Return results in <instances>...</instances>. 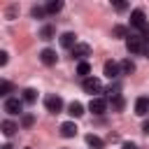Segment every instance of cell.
Segmentation results:
<instances>
[{
  "mask_svg": "<svg viewBox=\"0 0 149 149\" xmlns=\"http://www.w3.org/2000/svg\"><path fill=\"white\" fill-rule=\"evenodd\" d=\"M126 49L130 51V54H142L147 47H144V37H137V35H130L128 40H126Z\"/></svg>",
  "mask_w": 149,
  "mask_h": 149,
  "instance_id": "obj_1",
  "label": "cell"
},
{
  "mask_svg": "<svg viewBox=\"0 0 149 149\" xmlns=\"http://www.w3.org/2000/svg\"><path fill=\"white\" fill-rule=\"evenodd\" d=\"M130 26H133V28H137V30H147V28H149L142 9H133V12H130Z\"/></svg>",
  "mask_w": 149,
  "mask_h": 149,
  "instance_id": "obj_2",
  "label": "cell"
},
{
  "mask_svg": "<svg viewBox=\"0 0 149 149\" xmlns=\"http://www.w3.org/2000/svg\"><path fill=\"white\" fill-rule=\"evenodd\" d=\"M44 107H47L49 112L58 114V112L63 109V100H61V95H56V93H49V95L44 98Z\"/></svg>",
  "mask_w": 149,
  "mask_h": 149,
  "instance_id": "obj_3",
  "label": "cell"
},
{
  "mask_svg": "<svg viewBox=\"0 0 149 149\" xmlns=\"http://www.w3.org/2000/svg\"><path fill=\"white\" fill-rule=\"evenodd\" d=\"M5 112H7V114H21V112H23V100H19V98H7V100H5Z\"/></svg>",
  "mask_w": 149,
  "mask_h": 149,
  "instance_id": "obj_4",
  "label": "cell"
},
{
  "mask_svg": "<svg viewBox=\"0 0 149 149\" xmlns=\"http://www.w3.org/2000/svg\"><path fill=\"white\" fill-rule=\"evenodd\" d=\"M86 56H91V47H88V44L79 42V44H74V47H72V58H77V61H81V63H84V58H86Z\"/></svg>",
  "mask_w": 149,
  "mask_h": 149,
  "instance_id": "obj_5",
  "label": "cell"
},
{
  "mask_svg": "<svg viewBox=\"0 0 149 149\" xmlns=\"http://www.w3.org/2000/svg\"><path fill=\"white\" fill-rule=\"evenodd\" d=\"M84 91L86 93H100L102 91V84H100V79L98 77H88V79H84Z\"/></svg>",
  "mask_w": 149,
  "mask_h": 149,
  "instance_id": "obj_6",
  "label": "cell"
},
{
  "mask_svg": "<svg viewBox=\"0 0 149 149\" xmlns=\"http://www.w3.org/2000/svg\"><path fill=\"white\" fill-rule=\"evenodd\" d=\"M88 109H91L93 114H105V109H107V100H105V98H91Z\"/></svg>",
  "mask_w": 149,
  "mask_h": 149,
  "instance_id": "obj_7",
  "label": "cell"
},
{
  "mask_svg": "<svg viewBox=\"0 0 149 149\" xmlns=\"http://www.w3.org/2000/svg\"><path fill=\"white\" fill-rule=\"evenodd\" d=\"M119 72H121V63H114V61H107V63H105V77L116 79Z\"/></svg>",
  "mask_w": 149,
  "mask_h": 149,
  "instance_id": "obj_8",
  "label": "cell"
},
{
  "mask_svg": "<svg viewBox=\"0 0 149 149\" xmlns=\"http://www.w3.org/2000/svg\"><path fill=\"white\" fill-rule=\"evenodd\" d=\"M135 114H137V116H147V114H149V98L142 95V98L135 100Z\"/></svg>",
  "mask_w": 149,
  "mask_h": 149,
  "instance_id": "obj_9",
  "label": "cell"
},
{
  "mask_svg": "<svg viewBox=\"0 0 149 149\" xmlns=\"http://www.w3.org/2000/svg\"><path fill=\"white\" fill-rule=\"evenodd\" d=\"M56 58H58V56H56L54 49H42V51H40V61H42L44 65H54Z\"/></svg>",
  "mask_w": 149,
  "mask_h": 149,
  "instance_id": "obj_10",
  "label": "cell"
},
{
  "mask_svg": "<svg viewBox=\"0 0 149 149\" xmlns=\"http://www.w3.org/2000/svg\"><path fill=\"white\" fill-rule=\"evenodd\" d=\"M61 44H63L65 49H72V47L79 44V42H77V35H74V33H63V35H61Z\"/></svg>",
  "mask_w": 149,
  "mask_h": 149,
  "instance_id": "obj_11",
  "label": "cell"
},
{
  "mask_svg": "<svg viewBox=\"0 0 149 149\" xmlns=\"http://www.w3.org/2000/svg\"><path fill=\"white\" fill-rule=\"evenodd\" d=\"M61 135H63V137H74V135H77V126H74L72 121L61 123Z\"/></svg>",
  "mask_w": 149,
  "mask_h": 149,
  "instance_id": "obj_12",
  "label": "cell"
},
{
  "mask_svg": "<svg viewBox=\"0 0 149 149\" xmlns=\"http://www.w3.org/2000/svg\"><path fill=\"white\" fill-rule=\"evenodd\" d=\"M16 130H19V126H16L14 121H2V133H5L7 137H12Z\"/></svg>",
  "mask_w": 149,
  "mask_h": 149,
  "instance_id": "obj_13",
  "label": "cell"
},
{
  "mask_svg": "<svg viewBox=\"0 0 149 149\" xmlns=\"http://www.w3.org/2000/svg\"><path fill=\"white\" fill-rule=\"evenodd\" d=\"M86 144H88L91 149H102V140H100L98 135H93V133L86 135Z\"/></svg>",
  "mask_w": 149,
  "mask_h": 149,
  "instance_id": "obj_14",
  "label": "cell"
},
{
  "mask_svg": "<svg viewBox=\"0 0 149 149\" xmlns=\"http://www.w3.org/2000/svg\"><path fill=\"white\" fill-rule=\"evenodd\" d=\"M77 74H79V77H84V79H88V77H91V65H88L86 61H84V63H79V65H77Z\"/></svg>",
  "mask_w": 149,
  "mask_h": 149,
  "instance_id": "obj_15",
  "label": "cell"
},
{
  "mask_svg": "<svg viewBox=\"0 0 149 149\" xmlns=\"http://www.w3.org/2000/svg\"><path fill=\"white\" fill-rule=\"evenodd\" d=\"M68 112H70V114L77 119V116H81V114H84V107H81V102H77V100H74V102H70Z\"/></svg>",
  "mask_w": 149,
  "mask_h": 149,
  "instance_id": "obj_16",
  "label": "cell"
},
{
  "mask_svg": "<svg viewBox=\"0 0 149 149\" xmlns=\"http://www.w3.org/2000/svg\"><path fill=\"white\" fill-rule=\"evenodd\" d=\"M54 35H56V28L54 26H42V30H40V37L42 40H51Z\"/></svg>",
  "mask_w": 149,
  "mask_h": 149,
  "instance_id": "obj_17",
  "label": "cell"
},
{
  "mask_svg": "<svg viewBox=\"0 0 149 149\" xmlns=\"http://www.w3.org/2000/svg\"><path fill=\"white\" fill-rule=\"evenodd\" d=\"M21 100H23V102H35V100H37V91H35V88H26L23 95H21Z\"/></svg>",
  "mask_w": 149,
  "mask_h": 149,
  "instance_id": "obj_18",
  "label": "cell"
},
{
  "mask_svg": "<svg viewBox=\"0 0 149 149\" xmlns=\"http://www.w3.org/2000/svg\"><path fill=\"white\" fill-rule=\"evenodd\" d=\"M61 9H63V2H61V0L47 2V12H49V14H56V12H61Z\"/></svg>",
  "mask_w": 149,
  "mask_h": 149,
  "instance_id": "obj_19",
  "label": "cell"
},
{
  "mask_svg": "<svg viewBox=\"0 0 149 149\" xmlns=\"http://www.w3.org/2000/svg\"><path fill=\"white\" fill-rule=\"evenodd\" d=\"M121 72H123V74H130V72H135V63H133L130 58L121 61Z\"/></svg>",
  "mask_w": 149,
  "mask_h": 149,
  "instance_id": "obj_20",
  "label": "cell"
},
{
  "mask_svg": "<svg viewBox=\"0 0 149 149\" xmlns=\"http://www.w3.org/2000/svg\"><path fill=\"white\" fill-rule=\"evenodd\" d=\"M109 105H112V109H114V112H119V109H123V98H121V95L109 98Z\"/></svg>",
  "mask_w": 149,
  "mask_h": 149,
  "instance_id": "obj_21",
  "label": "cell"
},
{
  "mask_svg": "<svg viewBox=\"0 0 149 149\" xmlns=\"http://www.w3.org/2000/svg\"><path fill=\"white\" fill-rule=\"evenodd\" d=\"M112 33H114V37H126V35H128V28H126V26H114Z\"/></svg>",
  "mask_w": 149,
  "mask_h": 149,
  "instance_id": "obj_22",
  "label": "cell"
},
{
  "mask_svg": "<svg viewBox=\"0 0 149 149\" xmlns=\"http://www.w3.org/2000/svg\"><path fill=\"white\" fill-rule=\"evenodd\" d=\"M9 91H12V84L7 79H2L0 81V95H9Z\"/></svg>",
  "mask_w": 149,
  "mask_h": 149,
  "instance_id": "obj_23",
  "label": "cell"
},
{
  "mask_svg": "<svg viewBox=\"0 0 149 149\" xmlns=\"http://www.w3.org/2000/svg\"><path fill=\"white\" fill-rule=\"evenodd\" d=\"M44 14H47V7H37V5L33 7V16H35V19H42Z\"/></svg>",
  "mask_w": 149,
  "mask_h": 149,
  "instance_id": "obj_24",
  "label": "cell"
},
{
  "mask_svg": "<svg viewBox=\"0 0 149 149\" xmlns=\"http://www.w3.org/2000/svg\"><path fill=\"white\" fill-rule=\"evenodd\" d=\"M107 93H109V98H116L119 95V84H109L107 86Z\"/></svg>",
  "mask_w": 149,
  "mask_h": 149,
  "instance_id": "obj_25",
  "label": "cell"
},
{
  "mask_svg": "<svg viewBox=\"0 0 149 149\" xmlns=\"http://www.w3.org/2000/svg\"><path fill=\"white\" fill-rule=\"evenodd\" d=\"M126 7H128V5H126V2H114V9H116V12H123V9H126Z\"/></svg>",
  "mask_w": 149,
  "mask_h": 149,
  "instance_id": "obj_26",
  "label": "cell"
},
{
  "mask_svg": "<svg viewBox=\"0 0 149 149\" xmlns=\"http://www.w3.org/2000/svg\"><path fill=\"white\" fill-rule=\"evenodd\" d=\"M7 63V51H0V65Z\"/></svg>",
  "mask_w": 149,
  "mask_h": 149,
  "instance_id": "obj_27",
  "label": "cell"
},
{
  "mask_svg": "<svg viewBox=\"0 0 149 149\" xmlns=\"http://www.w3.org/2000/svg\"><path fill=\"white\" fill-rule=\"evenodd\" d=\"M30 123H33V116L26 114V116H23V126H30Z\"/></svg>",
  "mask_w": 149,
  "mask_h": 149,
  "instance_id": "obj_28",
  "label": "cell"
},
{
  "mask_svg": "<svg viewBox=\"0 0 149 149\" xmlns=\"http://www.w3.org/2000/svg\"><path fill=\"white\" fill-rule=\"evenodd\" d=\"M142 130H144V133H147V135H149V119H147V121H144V123H142Z\"/></svg>",
  "mask_w": 149,
  "mask_h": 149,
  "instance_id": "obj_29",
  "label": "cell"
},
{
  "mask_svg": "<svg viewBox=\"0 0 149 149\" xmlns=\"http://www.w3.org/2000/svg\"><path fill=\"white\" fill-rule=\"evenodd\" d=\"M123 149H137V147H135L133 142H126V144H123Z\"/></svg>",
  "mask_w": 149,
  "mask_h": 149,
  "instance_id": "obj_30",
  "label": "cell"
},
{
  "mask_svg": "<svg viewBox=\"0 0 149 149\" xmlns=\"http://www.w3.org/2000/svg\"><path fill=\"white\" fill-rule=\"evenodd\" d=\"M144 42H147V44H149V28H147V30H144Z\"/></svg>",
  "mask_w": 149,
  "mask_h": 149,
  "instance_id": "obj_31",
  "label": "cell"
},
{
  "mask_svg": "<svg viewBox=\"0 0 149 149\" xmlns=\"http://www.w3.org/2000/svg\"><path fill=\"white\" fill-rule=\"evenodd\" d=\"M144 54H147V56H149V44H147V49H144Z\"/></svg>",
  "mask_w": 149,
  "mask_h": 149,
  "instance_id": "obj_32",
  "label": "cell"
},
{
  "mask_svg": "<svg viewBox=\"0 0 149 149\" xmlns=\"http://www.w3.org/2000/svg\"><path fill=\"white\" fill-rule=\"evenodd\" d=\"M2 149H12V147H9V144H5V147H2Z\"/></svg>",
  "mask_w": 149,
  "mask_h": 149,
  "instance_id": "obj_33",
  "label": "cell"
}]
</instances>
